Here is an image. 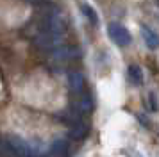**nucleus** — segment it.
<instances>
[{"instance_id": "obj_3", "label": "nucleus", "mask_w": 159, "mask_h": 157, "mask_svg": "<svg viewBox=\"0 0 159 157\" xmlns=\"http://www.w3.org/2000/svg\"><path fill=\"white\" fill-rule=\"evenodd\" d=\"M70 109L73 113H77L79 116H86L93 111V98L91 95H88V91L80 93V95H72V104Z\"/></svg>"}, {"instance_id": "obj_12", "label": "nucleus", "mask_w": 159, "mask_h": 157, "mask_svg": "<svg viewBox=\"0 0 159 157\" xmlns=\"http://www.w3.org/2000/svg\"><path fill=\"white\" fill-rule=\"evenodd\" d=\"M148 105H150L152 111H157V109H159L157 98H156V95H154V93H150V95H148Z\"/></svg>"}, {"instance_id": "obj_14", "label": "nucleus", "mask_w": 159, "mask_h": 157, "mask_svg": "<svg viewBox=\"0 0 159 157\" xmlns=\"http://www.w3.org/2000/svg\"><path fill=\"white\" fill-rule=\"evenodd\" d=\"M43 157H47V155H43Z\"/></svg>"}, {"instance_id": "obj_6", "label": "nucleus", "mask_w": 159, "mask_h": 157, "mask_svg": "<svg viewBox=\"0 0 159 157\" xmlns=\"http://www.w3.org/2000/svg\"><path fill=\"white\" fill-rule=\"evenodd\" d=\"M68 87L72 95H80V93L86 91V77L80 73V71L73 70L68 73Z\"/></svg>"}, {"instance_id": "obj_7", "label": "nucleus", "mask_w": 159, "mask_h": 157, "mask_svg": "<svg viewBox=\"0 0 159 157\" xmlns=\"http://www.w3.org/2000/svg\"><path fill=\"white\" fill-rule=\"evenodd\" d=\"M88 134H89V123H88V121L77 120L75 123H72V125H70V139L82 141Z\"/></svg>"}, {"instance_id": "obj_2", "label": "nucleus", "mask_w": 159, "mask_h": 157, "mask_svg": "<svg viewBox=\"0 0 159 157\" xmlns=\"http://www.w3.org/2000/svg\"><path fill=\"white\" fill-rule=\"evenodd\" d=\"M48 56H50V64H54V66H65V64L72 63L73 59H79L80 50L77 47H73V45L63 43L61 47H57L56 50H52Z\"/></svg>"}, {"instance_id": "obj_1", "label": "nucleus", "mask_w": 159, "mask_h": 157, "mask_svg": "<svg viewBox=\"0 0 159 157\" xmlns=\"http://www.w3.org/2000/svg\"><path fill=\"white\" fill-rule=\"evenodd\" d=\"M27 27L30 29V36L41 32V34H50L65 39V34L68 30V20H66L65 13L59 7L43 6V9L38 13V16Z\"/></svg>"}, {"instance_id": "obj_9", "label": "nucleus", "mask_w": 159, "mask_h": 157, "mask_svg": "<svg viewBox=\"0 0 159 157\" xmlns=\"http://www.w3.org/2000/svg\"><path fill=\"white\" fill-rule=\"evenodd\" d=\"M129 78H130V82H132L134 86L143 84V71H141V68L136 66V64H130L129 66Z\"/></svg>"}, {"instance_id": "obj_10", "label": "nucleus", "mask_w": 159, "mask_h": 157, "mask_svg": "<svg viewBox=\"0 0 159 157\" xmlns=\"http://www.w3.org/2000/svg\"><path fill=\"white\" fill-rule=\"evenodd\" d=\"M80 11H82V14L86 16V20L89 21L91 25H98V14H97V11H95L89 4H82V6H80Z\"/></svg>"}, {"instance_id": "obj_4", "label": "nucleus", "mask_w": 159, "mask_h": 157, "mask_svg": "<svg viewBox=\"0 0 159 157\" xmlns=\"http://www.w3.org/2000/svg\"><path fill=\"white\" fill-rule=\"evenodd\" d=\"M107 34L111 38V41H115L118 47H127L132 41V36L127 30V27H123L122 23H109L107 25Z\"/></svg>"}, {"instance_id": "obj_11", "label": "nucleus", "mask_w": 159, "mask_h": 157, "mask_svg": "<svg viewBox=\"0 0 159 157\" xmlns=\"http://www.w3.org/2000/svg\"><path fill=\"white\" fill-rule=\"evenodd\" d=\"M0 157H15L13 155V152L9 150L6 139H0Z\"/></svg>"}, {"instance_id": "obj_8", "label": "nucleus", "mask_w": 159, "mask_h": 157, "mask_svg": "<svg viewBox=\"0 0 159 157\" xmlns=\"http://www.w3.org/2000/svg\"><path fill=\"white\" fill-rule=\"evenodd\" d=\"M141 36H143L145 45L150 50H157L159 48V36L156 34V30H152L147 25H141Z\"/></svg>"}, {"instance_id": "obj_5", "label": "nucleus", "mask_w": 159, "mask_h": 157, "mask_svg": "<svg viewBox=\"0 0 159 157\" xmlns=\"http://www.w3.org/2000/svg\"><path fill=\"white\" fill-rule=\"evenodd\" d=\"M47 157H70V141L66 137H56L48 146Z\"/></svg>"}, {"instance_id": "obj_13", "label": "nucleus", "mask_w": 159, "mask_h": 157, "mask_svg": "<svg viewBox=\"0 0 159 157\" xmlns=\"http://www.w3.org/2000/svg\"><path fill=\"white\" fill-rule=\"evenodd\" d=\"M25 2H30V4H45L47 0H25Z\"/></svg>"}]
</instances>
